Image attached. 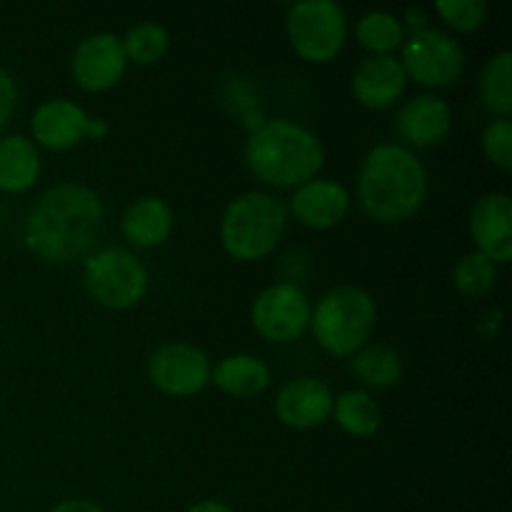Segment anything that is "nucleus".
<instances>
[{"instance_id":"nucleus-26","label":"nucleus","mask_w":512,"mask_h":512,"mask_svg":"<svg viewBox=\"0 0 512 512\" xmlns=\"http://www.w3.org/2000/svg\"><path fill=\"white\" fill-rule=\"evenodd\" d=\"M495 278H498V268H495L493 260L485 258L483 253L465 255L453 273L455 288H458L460 293L470 295V298L490 293L495 285Z\"/></svg>"},{"instance_id":"nucleus-8","label":"nucleus","mask_w":512,"mask_h":512,"mask_svg":"<svg viewBox=\"0 0 512 512\" xmlns=\"http://www.w3.org/2000/svg\"><path fill=\"white\" fill-rule=\"evenodd\" d=\"M403 70L425 88H445L463 75L465 53L458 40L440 30H418L403 48Z\"/></svg>"},{"instance_id":"nucleus-23","label":"nucleus","mask_w":512,"mask_h":512,"mask_svg":"<svg viewBox=\"0 0 512 512\" xmlns=\"http://www.w3.org/2000/svg\"><path fill=\"white\" fill-rule=\"evenodd\" d=\"M480 93H483L485 105L493 113L508 118L512 110V53L493 55L485 65L483 78H480Z\"/></svg>"},{"instance_id":"nucleus-18","label":"nucleus","mask_w":512,"mask_h":512,"mask_svg":"<svg viewBox=\"0 0 512 512\" xmlns=\"http://www.w3.org/2000/svg\"><path fill=\"white\" fill-rule=\"evenodd\" d=\"M123 233L138 248H155L173 233V210L160 198H143L128 208L123 218Z\"/></svg>"},{"instance_id":"nucleus-7","label":"nucleus","mask_w":512,"mask_h":512,"mask_svg":"<svg viewBox=\"0 0 512 512\" xmlns=\"http://www.w3.org/2000/svg\"><path fill=\"white\" fill-rule=\"evenodd\" d=\"M288 38L295 53L313 63H328L348 38V20L333 0H303L288 13Z\"/></svg>"},{"instance_id":"nucleus-1","label":"nucleus","mask_w":512,"mask_h":512,"mask_svg":"<svg viewBox=\"0 0 512 512\" xmlns=\"http://www.w3.org/2000/svg\"><path fill=\"white\" fill-rule=\"evenodd\" d=\"M103 225V203L85 185H55L38 198L25 223V245L48 263L88 255Z\"/></svg>"},{"instance_id":"nucleus-12","label":"nucleus","mask_w":512,"mask_h":512,"mask_svg":"<svg viewBox=\"0 0 512 512\" xmlns=\"http://www.w3.org/2000/svg\"><path fill=\"white\" fill-rule=\"evenodd\" d=\"M125 50L123 40L110 33H98L85 38L73 53V78L78 80L80 88L90 93L108 90L123 78L125 73Z\"/></svg>"},{"instance_id":"nucleus-10","label":"nucleus","mask_w":512,"mask_h":512,"mask_svg":"<svg viewBox=\"0 0 512 512\" xmlns=\"http://www.w3.org/2000/svg\"><path fill=\"white\" fill-rule=\"evenodd\" d=\"M148 375L158 390L173 398L200 393L210 380V363L198 348L185 343L160 345L148 360Z\"/></svg>"},{"instance_id":"nucleus-11","label":"nucleus","mask_w":512,"mask_h":512,"mask_svg":"<svg viewBox=\"0 0 512 512\" xmlns=\"http://www.w3.org/2000/svg\"><path fill=\"white\" fill-rule=\"evenodd\" d=\"M33 138L50 150H68L78 145L85 135L90 138H105L108 123L105 120H90L80 105L70 100H48L40 105L30 120Z\"/></svg>"},{"instance_id":"nucleus-21","label":"nucleus","mask_w":512,"mask_h":512,"mask_svg":"<svg viewBox=\"0 0 512 512\" xmlns=\"http://www.w3.org/2000/svg\"><path fill=\"white\" fill-rule=\"evenodd\" d=\"M333 415L335 423L355 438H370L373 433H378L380 420H383L378 403L363 390L340 395L333 403Z\"/></svg>"},{"instance_id":"nucleus-29","label":"nucleus","mask_w":512,"mask_h":512,"mask_svg":"<svg viewBox=\"0 0 512 512\" xmlns=\"http://www.w3.org/2000/svg\"><path fill=\"white\" fill-rule=\"evenodd\" d=\"M15 98H18V90H15L13 78L5 68H0V133L8 125L10 115H13L15 108Z\"/></svg>"},{"instance_id":"nucleus-5","label":"nucleus","mask_w":512,"mask_h":512,"mask_svg":"<svg viewBox=\"0 0 512 512\" xmlns=\"http://www.w3.org/2000/svg\"><path fill=\"white\" fill-rule=\"evenodd\" d=\"M285 230V205L265 193H245L223 215V245L230 258L255 263L273 253Z\"/></svg>"},{"instance_id":"nucleus-16","label":"nucleus","mask_w":512,"mask_h":512,"mask_svg":"<svg viewBox=\"0 0 512 512\" xmlns=\"http://www.w3.org/2000/svg\"><path fill=\"white\" fill-rule=\"evenodd\" d=\"M350 208L348 190L333 180H310L290 198V210L308 228H333Z\"/></svg>"},{"instance_id":"nucleus-20","label":"nucleus","mask_w":512,"mask_h":512,"mask_svg":"<svg viewBox=\"0 0 512 512\" xmlns=\"http://www.w3.org/2000/svg\"><path fill=\"white\" fill-rule=\"evenodd\" d=\"M213 383L235 398H253L268 388L270 368L255 355H230L215 365Z\"/></svg>"},{"instance_id":"nucleus-19","label":"nucleus","mask_w":512,"mask_h":512,"mask_svg":"<svg viewBox=\"0 0 512 512\" xmlns=\"http://www.w3.org/2000/svg\"><path fill=\"white\" fill-rule=\"evenodd\" d=\"M40 173V155L33 140L23 135H8L0 140V190L25 193L33 188Z\"/></svg>"},{"instance_id":"nucleus-3","label":"nucleus","mask_w":512,"mask_h":512,"mask_svg":"<svg viewBox=\"0 0 512 512\" xmlns=\"http://www.w3.org/2000/svg\"><path fill=\"white\" fill-rule=\"evenodd\" d=\"M245 163L263 183L275 188L305 185L323 168L320 140L290 120L263 123L245 145Z\"/></svg>"},{"instance_id":"nucleus-28","label":"nucleus","mask_w":512,"mask_h":512,"mask_svg":"<svg viewBox=\"0 0 512 512\" xmlns=\"http://www.w3.org/2000/svg\"><path fill=\"white\" fill-rule=\"evenodd\" d=\"M485 155L493 160L498 168H512V123L508 118H500L485 128L483 135Z\"/></svg>"},{"instance_id":"nucleus-15","label":"nucleus","mask_w":512,"mask_h":512,"mask_svg":"<svg viewBox=\"0 0 512 512\" xmlns=\"http://www.w3.org/2000/svg\"><path fill=\"white\" fill-rule=\"evenodd\" d=\"M408 75L393 55H370L353 75V93L360 105L370 110H385L403 95Z\"/></svg>"},{"instance_id":"nucleus-9","label":"nucleus","mask_w":512,"mask_h":512,"mask_svg":"<svg viewBox=\"0 0 512 512\" xmlns=\"http://www.w3.org/2000/svg\"><path fill=\"white\" fill-rule=\"evenodd\" d=\"M310 300L300 288L290 283L263 290L253 303V328L273 343H290L300 338L310 325Z\"/></svg>"},{"instance_id":"nucleus-31","label":"nucleus","mask_w":512,"mask_h":512,"mask_svg":"<svg viewBox=\"0 0 512 512\" xmlns=\"http://www.w3.org/2000/svg\"><path fill=\"white\" fill-rule=\"evenodd\" d=\"M188 512H233L228 505L218 503V500H203V503L193 505Z\"/></svg>"},{"instance_id":"nucleus-2","label":"nucleus","mask_w":512,"mask_h":512,"mask_svg":"<svg viewBox=\"0 0 512 512\" xmlns=\"http://www.w3.org/2000/svg\"><path fill=\"white\" fill-rule=\"evenodd\" d=\"M428 193L420 160L400 145H378L360 170V203L378 223H403L413 218Z\"/></svg>"},{"instance_id":"nucleus-14","label":"nucleus","mask_w":512,"mask_h":512,"mask_svg":"<svg viewBox=\"0 0 512 512\" xmlns=\"http://www.w3.org/2000/svg\"><path fill=\"white\" fill-rule=\"evenodd\" d=\"M275 410H278V418L290 428H320L333 415V393L320 380L298 378L280 390Z\"/></svg>"},{"instance_id":"nucleus-25","label":"nucleus","mask_w":512,"mask_h":512,"mask_svg":"<svg viewBox=\"0 0 512 512\" xmlns=\"http://www.w3.org/2000/svg\"><path fill=\"white\" fill-rule=\"evenodd\" d=\"M168 30L163 25H155V23H143L138 28L130 30L123 40V50H125V58L133 60L138 65H153L168 53Z\"/></svg>"},{"instance_id":"nucleus-13","label":"nucleus","mask_w":512,"mask_h":512,"mask_svg":"<svg viewBox=\"0 0 512 512\" xmlns=\"http://www.w3.org/2000/svg\"><path fill=\"white\" fill-rule=\"evenodd\" d=\"M470 233L480 248L478 253L493 263H508L512 258V200L508 195L493 193L480 198L470 213Z\"/></svg>"},{"instance_id":"nucleus-24","label":"nucleus","mask_w":512,"mask_h":512,"mask_svg":"<svg viewBox=\"0 0 512 512\" xmlns=\"http://www.w3.org/2000/svg\"><path fill=\"white\" fill-rule=\"evenodd\" d=\"M355 35L373 55H390L403 43V25L390 13H368L360 18Z\"/></svg>"},{"instance_id":"nucleus-6","label":"nucleus","mask_w":512,"mask_h":512,"mask_svg":"<svg viewBox=\"0 0 512 512\" xmlns=\"http://www.w3.org/2000/svg\"><path fill=\"white\" fill-rule=\"evenodd\" d=\"M85 288L110 310H128L148 293V273L125 248H108L85 258Z\"/></svg>"},{"instance_id":"nucleus-27","label":"nucleus","mask_w":512,"mask_h":512,"mask_svg":"<svg viewBox=\"0 0 512 512\" xmlns=\"http://www.w3.org/2000/svg\"><path fill=\"white\" fill-rule=\"evenodd\" d=\"M435 10L450 28L460 30V33L478 30L488 15V5L483 0H440L435 3Z\"/></svg>"},{"instance_id":"nucleus-30","label":"nucleus","mask_w":512,"mask_h":512,"mask_svg":"<svg viewBox=\"0 0 512 512\" xmlns=\"http://www.w3.org/2000/svg\"><path fill=\"white\" fill-rule=\"evenodd\" d=\"M50 512H103L98 505L88 503V500H65V503L55 505Z\"/></svg>"},{"instance_id":"nucleus-4","label":"nucleus","mask_w":512,"mask_h":512,"mask_svg":"<svg viewBox=\"0 0 512 512\" xmlns=\"http://www.w3.org/2000/svg\"><path fill=\"white\" fill-rule=\"evenodd\" d=\"M375 310L373 298L360 288H335L318 303L310 315L313 335L320 348L328 350L335 358H348L358 353L373 335Z\"/></svg>"},{"instance_id":"nucleus-22","label":"nucleus","mask_w":512,"mask_h":512,"mask_svg":"<svg viewBox=\"0 0 512 512\" xmlns=\"http://www.w3.org/2000/svg\"><path fill=\"white\" fill-rule=\"evenodd\" d=\"M353 373L373 388H393L403 378V360L388 345H370L353 355Z\"/></svg>"},{"instance_id":"nucleus-17","label":"nucleus","mask_w":512,"mask_h":512,"mask_svg":"<svg viewBox=\"0 0 512 512\" xmlns=\"http://www.w3.org/2000/svg\"><path fill=\"white\" fill-rule=\"evenodd\" d=\"M450 125H453V118H450L448 103L435 95L413 98L398 115L400 138L415 148L438 145L450 133Z\"/></svg>"}]
</instances>
